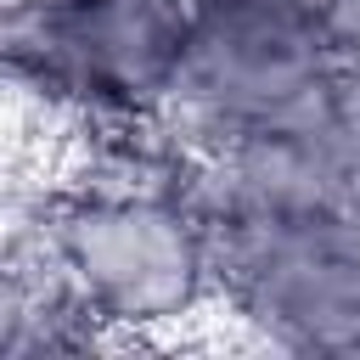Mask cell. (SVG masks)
Returning a JSON list of instances; mask_svg holds the SVG:
<instances>
[{"instance_id": "6da1fadb", "label": "cell", "mask_w": 360, "mask_h": 360, "mask_svg": "<svg viewBox=\"0 0 360 360\" xmlns=\"http://www.w3.org/2000/svg\"><path fill=\"white\" fill-rule=\"evenodd\" d=\"M22 242L96 338H169L219 309V219L197 152L174 135L169 146L112 152L45 191L39 225Z\"/></svg>"}, {"instance_id": "7a4b0ae2", "label": "cell", "mask_w": 360, "mask_h": 360, "mask_svg": "<svg viewBox=\"0 0 360 360\" xmlns=\"http://www.w3.org/2000/svg\"><path fill=\"white\" fill-rule=\"evenodd\" d=\"M191 0H6V62L45 112L101 135L163 129Z\"/></svg>"}, {"instance_id": "3957f363", "label": "cell", "mask_w": 360, "mask_h": 360, "mask_svg": "<svg viewBox=\"0 0 360 360\" xmlns=\"http://www.w3.org/2000/svg\"><path fill=\"white\" fill-rule=\"evenodd\" d=\"M343 79L326 0H191L186 73L163 129L202 152L321 101Z\"/></svg>"}, {"instance_id": "277c9868", "label": "cell", "mask_w": 360, "mask_h": 360, "mask_svg": "<svg viewBox=\"0 0 360 360\" xmlns=\"http://www.w3.org/2000/svg\"><path fill=\"white\" fill-rule=\"evenodd\" d=\"M219 309L287 354H360V202L225 214Z\"/></svg>"}, {"instance_id": "5b68a950", "label": "cell", "mask_w": 360, "mask_h": 360, "mask_svg": "<svg viewBox=\"0 0 360 360\" xmlns=\"http://www.w3.org/2000/svg\"><path fill=\"white\" fill-rule=\"evenodd\" d=\"M197 174L214 219L248 208L360 202V79L349 73L321 101L202 146Z\"/></svg>"}, {"instance_id": "8992f818", "label": "cell", "mask_w": 360, "mask_h": 360, "mask_svg": "<svg viewBox=\"0 0 360 360\" xmlns=\"http://www.w3.org/2000/svg\"><path fill=\"white\" fill-rule=\"evenodd\" d=\"M326 22H332L338 56H343V73L360 79V0H326Z\"/></svg>"}]
</instances>
